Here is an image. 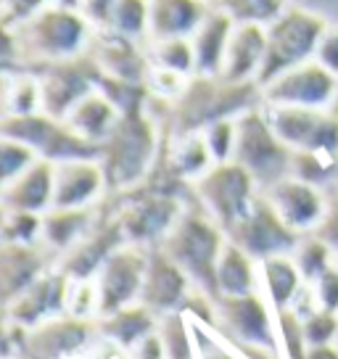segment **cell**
Instances as JSON below:
<instances>
[{"label": "cell", "mask_w": 338, "mask_h": 359, "mask_svg": "<svg viewBox=\"0 0 338 359\" xmlns=\"http://www.w3.org/2000/svg\"><path fill=\"white\" fill-rule=\"evenodd\" d=\"M146 103L122 111L109 137L98 146V161L109 180V193H122L140 185L161 154L164 133Z\"/></svg>", "instance_id": "6da1fadb"}, {"label": "cell", "mask_w": 338, "mask_h": 359, "mask_svg": "<svg viewBox=\"0 0 338 359\" xmlns=\"http://www.w3.org/2000/svg\"><path fill=\"white\" fill-rule=\"evenodd\" d=\"M93 37L95 29L88 24V19L74 8L58 3H50L16 27L22 64L32 72L88 53Z\"/></svg>", "instance_id": "7a4b0ae2"}, {"label": "cell", "mask_w": 338, "mask_h": 359, "mask_svg": "<svg viewBox=\"0 0 338 359\" xmlns=\"http://www.w3.org/2000/svg\"><path fill=\"white\" fill-rule=\"evenodd\" d=\"M227 243V233L203 212L196 198H188L177 222L158 246L175 259L198 291L217 299V259Z\"/></svg>", "instance_id": "3957f363"}, {"label": "cell", "mask_w": 338, "mask_h": 359, "mask_svg": "<svg viewBox=\"0 0 338 359\" xmlns=\"http://www.w3.org/2000/svg\"><path fill=\"white\" fill-rule=\"evenodd\" d=\"M233 161H238L254 177L259 191H267L270 185L291 175L293 151L275 135V130L262 111V103L257 109H248L238 116Z\"/></svg>", "instance_id": "277c9868"}, {"label": "cell", "mask_w": 338, "mask_h": 359, "mask_svg": "<svg viewBox=\"0 0 338 359\" xmlns=\"http://www.w3.org/2000/svg\"><path fill=\"white\" fill-rule=\"evenodd\" d=\"M327 22L317 13L288 6L267 27V53L259 72V85H267L278 74L315 58L317 43L325 32Z\"/></svg>", "instance_id": "5b68a950"}, {"label": "cell", "mask_w": 338, "mask_h": 359, "mask_svg": "<svg viewBox=\"0 0 338 359\" xmlns=\"http://www.w3.org/2000/svg\"><path fill=\"white\" fill-rule=\"evenodd\" d=\"M212 327L236 348L280 351L278 312L259 291L243 296H217Z\"/></svg>", "instance_id": "8992f818"}, {"label": "cell", "mask_w": 338, "mask_h": 359, "mask_svg": "<svg viewBox=\"0 0 338 359\" xmlns=\"http://www.w3.org/2000/svg\"><path fill=\"white\" fill-rule=\"evenodd\" d=\"M259 185L238 161H219L191 185V196L222 230H230L259 198Z\"/></svg>", "instance_id": "52a82bcc"}, {"label": "cell", "mask_w": 338, "mask_h": 359, "mask_svg": "<svg viewBox=\"0 0 338 359\" xmlns=\"http://www.w3.org/2000/svg\"><path fill=\"white\" fill-rule=\"evenodd\" d=\"M0 133L11 135L29 146L37 158H46L53 164L69 158H98V146L79 137L61 116L48 111L34 114H6L0 119Z\"/></svg>", "instance_id": "ba28073f"}, {"label": "cell", "mask_w": 338, "mask_h": 359, "mask_svg": "<svg viewBox=\"0 0 338 359\" xmlns=\"http://www.w3.org/2000/svg\"><path fill=\"white\" fill-rule=\"evenodd\" d=\"M262 111L275 135L291 151L338 156V111L304 109V106H272V103H262Z\"/></svg>", "instance_id": "9c48e42d"}, {"label": "cell", "mask_w": 338, "mask_h": 359, "mask_svg": "<svg viewBox=\"0 0 338 359\" xmlns=\"http://www.w3.org/2000/svg\"><path fill=\"white\" fill-rule=\"evenodd\" d=\"M148 267V248L135 243H122L103 259L98 272L93 275L95 288H98V304L101 314H111L122 306L140 302L143 280H146Z\"/></svg>", "instance_id": "30bf717a"}, {"label": "cell", "mask_w": 338, "mask_h": 359, "mask_svg": "<svg viewBox=\"0 0 338 359\" xmlns=\"http://www.w3.org/2000/svg\"><path fill=\"white\" fill-rule=\"evenodd\" d=\"M338 95V77L330 74L320 61L309 58L262 85V103L272 106H304L330 109Z\"/></svg>", "instance_id": "8fae6325"}, {"label": "cell", "mask_w": 338, "mask_h": 359, "mask_svg": "<svg viewBox=\"0 0 338 359\" xmlns=\"http://www.w3.org/2000/svg\"><path fill=\"white\" fill-rule=\"evenodd\" d=\"M299 238L302 236L293 233L278 217L272 203L264 198V193H259L254 206L227 230V241H233L257 262L278 257V254H291L299 243Z\"/></svg>", "instance_id": "7c38bea8"}, {"label": "cell", "mask_w": 338, "mask_h": 359, "mask_svg": "<svg viewBox=\"0 0 338 359\" xmlns=\"http://www.w3.org/2000/svg\"><path fill=\"white\" fill-rule=\"evenodd\" d=\"M37 77H40V88H43V111L64 119L69 109L85 93L98 88L101 67L88 50L77 58H67V61H56V64L37 69Z\"/></svg>", "instance_id": "4fadbf2b"}, {"label": "cell", "mask_w": 338, "mask_h": 359, "mask_svg": "<svg viewBox=\"0 0 338 359\" xmlns=\"http://www.w3.org/2000/svg\"><path fill=\"white\" fill-rule=\"evenodd\" d=\"M16 330L24 359H74L93 344V320H77L72 314H58L40 325Z\"/></svg>", "instance_id": "5bb4252c"}, {"label": "cell", "mask_w": 338, "mask_h": 359, "mask_svg": "<svg viewBox=\"0 0 338 359\" xmlns=\"http://www.w3.org/2000/svg\"><path fill=\"white\" fill-rule=\"evenodd\" d=\"M56 264L58 257L43 241L19 243L0 238V306L6 309L16 296H22L37 278H43Z\"/></svg>", "instance_id": "9a60e30c"}, {"label": "cell", "mask_w": 338, "mask_h": 359, "mask_svg": "<svg viewBox=\"0 0 338 359\" xmlns=\"http://www.w3.org/2000/svg\"><path fill=\"white\" fill-rule=\"evenodd\" d=\"M109 198V180L98 158H69L53 172V206L85 209ZM50 206V209H53Z\"/></svg>", "instance_id": "2e32d148"}, {"label": "cell", "mask_w": 338, "mask_h": 359, "mask_svg": "<svg viewBox=\"0 0 338 359\" xmlns=\"http://www.w3.org/2000/svg\"><path fill=\"white\" fill-rule=\"evenodd\" d=\"M193 288L196 285L191 283V278L182 272L180 264L169 257L164 248H148V267L143 291H140V304H146L158 317L169 312H182Z\"/></svg>", "instance_id": "e0dca14e"}, {"label": "cell", "mask_w": 338, "mask_h": 359, "mask_svg": "<svg viewBox=\"0 0 338 359\" xmlns=\"http://www.w3.org/2000/svg\"><path fill=\"white\" fill-rule=\"evenodd\" d=\"M262 193L272 203L278 217L299 236L312 233L327 212V201L320 193V188L306 180L293 177V175L283 177L280 182H275Z\"/></svg>", "instance_id": "ac0fdd59"}, {"label": "cell", "mask_w": 338, "mask_h": 359, "mask_svg": "<svg viewBox=\"0 0 338 359\" xmlns=\"http://www.w3.org/2000/svg\"><path fill=\"white\" fill-rule=\"evenodd\" d=\"M67 293H69V278L58 269H48L43 278L16 296L8 306H6V317L8 323L16 327H34L46 323L50 317L67 314Z\"/></svg>", "instance_id": "d6986e66"}, {"label": "cell", "mask_w": 338, "mask_h": 359, "mask_svg": "<svg viewBox=\"0 0 338 359\" xmlns=\"http://www.w3.org/2000/svg\"><path fill=\"white\" fill-rule=\"evenodd\" d=\"M90 53L98 61L103 77L146 85L151 58H148V43L143 40H130L114 32H95Z\"/></svg>", "instance_id": "ffe728a7"}, {"label": "cell", "mask_w": 338, "mask_h": 359, "mask_svg": "<svg viewBox=\"0 0 338 359\" xmlns=\"http://www.w3.org/2000/svg\"><path fill=\"white\" fill-rule=\"evenodd\" d=\"M53 172L56 164L46 158H34L16 180H11L3 191L0 201L6 212L46 214L53 206Z\"/></svg>", "instance_id": "44dd1931"}, {"label": "cell", "mask_w": 338, "mask_h": 359, "mask_svg": "<svg viewBox=\"0 0 338 359\" xmlns=\"http://www.w3.org/2000/svg\"><path fill=\"white\" fill-rule=\"evenodd\" d=\"M264 53H267V27L236 24L230 32L219 77L230 79V82H259Z\"/></svg>", "instance_id": "7402d4cb"}, {"label": "cell", "mask_w": 338, "mask_h": 359, "mask_svg": "<svg viewBox=\"0 0 338 359\" xmlns=\"http://www.w3.org/2000/svg\"><path fill=\"white\" fill-rule=\"evenodd\" d=\"M212 6L209 0H148V40L191 37Z\"/></svg>", "instance_id": "603a6c76"}, {"label": "cell", "mask_w": 338, "mask_h": 359, "mask_svg": "<svg viewBox=\"0 0 338 359\" xmlns=\"http://www.w3.org/2000/svg\"><path fill=\"white\" fill-rule=\"evenodd\" d=\"M233 27H236V22L225 11L212 6L209 16L191 34L193 53H196V74H203V77H219L222 74Z\"/></svg>", "instance_id": "cb8c5ba5"}, {"label": "cell", "mask_w": 338, "mask_h": 359, "mask_svg": "<svg viewBox=\"0 0 338 359\" xmlns=\"http://www.w3.org/2000/svg\"><path fill=\"white\" fill-rule=\"evenodd\" d=\"M119 106L103 93L101 88H93L90 93H85L79 98L69 114L64 116V122L85 140H90L95 146H101L103 140L109 137V133L114 130V124L119 122Z\"/></svg>", "instance_id": "d4e9b609"}, {"label": "cell", "mask_w": 338, "mask_h": 359, "mask_svg": "<svg viewBox=\"0 0 338 359\" xmlns=\"http://www.w3.org/2000/svg\"><path fill=\"white\" fill-rule=\"evenodd\" d=\"M103 203L85 206V209H48L43 214V243H46L58 259L67 254L72 246H77L82 238L93 230V224L101 217Z\"/></svg>", "instance_id": "484cf974"}, {"label": "cell", "mask_w": 338, "mask_h": 359, "mask_svg": "<svg viewBox=\"0 0 338 359\" xmlns=\"http://www.w3.org/2000/svg\"><path fill=\"white\" fill-rule=\"evenodd\" d=\"M98 336L106 338V341H111L116 344L119 348L124 351H130V348L140 344L143 338H148L151 333H156L158 327V314L151 312L146 304H130V306H122V309H116L111 314H103L98 317Z\"/></svg>", "instance_id": "4316f807"}, {"label": "cell", "mask_w": 338, "mask_h": 359, "mask_svg": "<svg viewBox=\"0 0 338 359\" xmlns=\"http://www.w3.org/2000/svg\"><path fill=\"white\" fill-rule=\"evenodd\" d=\"M304 275L296 267L291 254H278L259 262V293L270 302L275 312L288 309L304 288Z\"/></svg>", "instance_id": "83f0119b"}, {"label": "cell", "mask_w": 338, "mask_h": 359, "mask_svg": "<svg viewBox=\"0 0 338 359\" xmlns=\"http://www.w3.org/2000/svg\"><path fill=\"white\" fill-rule=\"evenodd\" d=\"M217 296H243L259 291V262L227 241L217 259Z\"/></svg>", "instance_id": "f1b7e54d"}, {"label": "cell", "mask_w": 338, "mask_h": 359, "mask_svg": "<svg viewBox=\"0 0 338 359\" xmlns=\"http://www.w3.org/2000/svg\"><path fill=\"white\" fill-rule=\"evenodd\" d=\"M151 67L167 69L182 77H196V53L191 37H167V40H148Z\"/></svg>", "instance_id": "f546056e"}, {"label": "cell", "mask_w": 338, "mask_h": 359, "mask_svg": "<svg viewBox=\"0 0 338 359\" xmlns=\"http://www.w3.org/2000/svg\"><path fill=\"white\" fill-rule=\"evenodd\" d=\"M43 111V88L32 69H22L6 79V114Z\"/></svg>", "instance_id": "4dcf8cb0"}, {"label": "cell", "mask_w": 338, "mask_h": 359, "mask_svg": "<svg viewBox=\"0 0 338 359\" xmlns=\"http://www.w3.org/2000/svg\"><path fill=\"white\" fill-rule=\"evenodd\" d=\"M215 6L219 11H225L236 24L270 27L288 8V0H217Z\"/></svg>", "instance_id": "1f68e13d"}, {"label": "cell", "mask_w": 338, "mask_h": 359, "mask_svg": "<svg viewBox=\"0 0 338 359\" xmlns=\"http://www.w3.org/2000/svg\"><path fill=\"white\" fill-rule=\"evenodd\" d=\"M106 32L148 43V0H116Z\"/></svg>", "instance_id": "d6a6232c"}, {"label": "cell", "mask_w": 338, "mask_h": 359, "mask_svg": "<svg viewBox=\"0 0 338 359\" xmlns=\"http://www.w3.org/2000/svg\"><path fill=\"white\" fill-rule=\"evenodd\" d=\"M291 257H293V262H296V267L302 269V275H304L306 283H312L315 278H320V275L333 264L330 248H327L315 233H309L306 238H299V243H296V248L291 251Z\"/></svg>", "instance_id": "836d02e7"}, {"label": "cell", "mask_w": 338, "mask_h": 359, "mask_svg": "<svg viewBox=\"0 0 338 359\" xmlns=\"http://www.w3.org/2000/svg\"><path fill=\"white\" fill-rule=\"evenodd\" d=\"M34 151L29 146H24L22 140H16L11 135L0 133V191L22 175L24 169L34 161Z\"/></svg>", "instance_id": "e575fe53"}, {"label": "cell", "mask_w": 338, "mask_h": 359, "mask_svg": "<svg viewBox=\"0 0 338 359\" xmlns=\"http://www.w3.org/2000/svg\"><path fill=\"white\" fill-rule=\"evenodd\" d=\"M201 135L203 140H206V146H209V154L215 158V164H219V161H233L236 137H238V116L212 122L209 127H203Z\"/></svg>", "instance_id": "d590c367"}, {"label": "cell", "mask_w": 338, "mask_h": 359, "mask_svg": "<svg viewBox=\"0 0 338 359\" xmlns=\"http://www.w3.org/2000/svg\"><path fill=\"white\" fill-rule=\"evenodd\" d=\"M191 323L198 359H246L230 341L219 336L212 325H203V323H196V320H191Z\"/></svg>", "instance_id": "8d00e7d4"}, {"label": "cell", "mask_w": 338, "mask_h": 359, "mask_svg": "<svg viewBox=\"0 0 338 359\" xmlns=\"http://www.w3.org/2000/svg\"><path fill=\"white\" fill-rule=\"evenodd\" d=\"M304 325V338L306 346H330L338 338V314L327 312V309H315V312L302 320Z\"/></svg>", "instance_id": "74e56055"}, {"label": "cell", "mask_w": 338, "mask_h": 359, "mask_svg": "<svg viewBox=\"0 0 338 359\" xmlns=\"http://www.w3.org/2000/svg\"><path fill=\"white\" fill-rule=\"evenodd\" d=\"M309 285H312L317 306L338 314V264H330V267H327L320 278H315Z\"/></svg>", "instance_id": "f35d334b"}, {"label": "cell", "mask_w": 338, "mask_h": 359, "mask_svg": "<svg viewBox=\"0 0 338 359\" xmlns=\"http://www.w3.org/2000/svg\"><path fill=\"white\" fill-rule=\"evenodd\" d=\"M116 0H82L79 6V13L88 19L95 32H106L111 27V13Z\"/></svg>", "instance_id": "ab89813d"}, {"label": "cell", "mask_w": 338, "mask_h": 359, "mask_svg": "<svg viewBox=\"0 0 338 359\" xmlns=\"http://www.w3.org/2000/svg\"><path fill=\"white\" fill-rule=\"evenodd\" d=\"M315 61H320L323 67L338 77V24H327L320 43L315 50Z\"/></svg>", "instance_id": "60d3db41"}, {"label": "cell", "mask_w": 338, "mask_h": 359, "mask_svg": "<svg viewBox=\"0 0 338 359\" xmlns=\"http://www.w3.org/2000/svg\"><path fill=\"white\" fill-rule=\"evenodd\" d=\"M50 3H56V0H8L6 8L0 11V16L11 24V27H19V24L27 22L29 16H34L37 11H43L46 6H50Z\"/></svg>", "instance_id": "b9f144b4"}, {"label": "cell", "mask_w": 338, "mask_h": 359, "mask_svg": "<svg viewBox=\"0 0 338 359\" xmlns=\"http://www.w3.org/2000/svg\"><path fill=\"white\" fill-rule=\"evenodd\" d=\"M312 233L330 248L333 257H338V203H327L325 217L320 219V224H317Z\"/></svg>", "instance_id": "7bdbcfd3"}, {"label": "cell", "mask_w": 338, "mask_h": 359, "mask_svg": "<svg viewBox=\"0 0 338 359\" xmlns=\"http://www.w3.org/2000/svg\"><path fill=\"white\" fill-rule=\"evenodd\" d=\"M127 359H167L164 344H161L158 333H151V336L143 338L140 344H135V346L127 351Z\"/></svg>", "instance_id": "ee69618b"}, {"label": "cell", "mask_w": 338, "mask_h": 359, "mask_svg": "<svg viewBox=\"0 0 338 359\" xmlns=\"http://www.w3.org/2000/svg\"><path fill=\"white\" fill-rule=\"evenodd\" d=\"M6 79L8 77H0V119L6 116Z\"/></svg>", "instance_id": "f6af8a7d"}, {"label": "cell", "mask_w": 338, "mask_h": 359, "mask_svg": "<svg viewBox=\"0 0 338 359\" xmlns=\"http://www.w3.org/2000/svg\"><path fill=\"white\" fill-rule=\"evenodd\" d=\"M58 6H67V8H74V11H79V6H82V0H56Z\"/></svg>", "instance_id": "bcb514c9"}, {"label": "cell", "mask_w": 338, "mask_h": 359, "mask_svg": "<svg viewBox=\"0 0 338 359\" xmlns=\"http://www.w3.org/2000/svg\"><path fill=\"white\" fill-rule=\"evenodd\" d=\"M3 219H6V206H3V201H0V227H3Z\"/></svg>", "instance_id": "7dc6e473"}, {"label": "cell", "mask_w": 338, "mask_h": 359, "mask_svg": "<svg viewBox=\"0 0 338 359\" xmlns=\"http://www.w3.org/2000/svg\"><path fill=\"white\" fill-rule=\"evenodd\" d=\"M6 3H8V0H0V11H3V8H6Z\"/></svg>", "instance_id": "c3c4849f"}, {"label": "cell", "mask_w": 338, "mask_h": 359, "mask_svg": "<svg viewBox=\"0 0 338 359\" xmlns=\"http://www.w3.org/2000/svg\"><path fill=\"white\" fill-rule=\"evenodd\" d=\"M209 3H217V0H209Z\"/></svg>", "instance_id": "681fc988"}]
</instances>
